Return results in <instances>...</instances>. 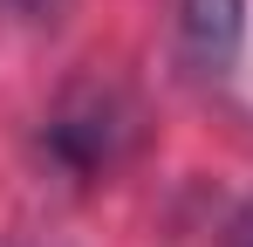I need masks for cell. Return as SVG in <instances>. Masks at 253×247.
I'll return each mask as SVG.
<instances>
[{
  "label": "cell",
  "instance_id": "3957f363",
  "mask_svg": "<svg viewBox=\"0 0 253 247\" xmlns=\"http://www.w3.org/2000/svg\"><path fill=\"white\" fill-rule=\"evenodd\" d=\"M0 7H7V14H35L42 0H0Z\"/></svg>",
  "mask_w": 253,
  "mask_h": 247
},
{
  "label": "cell",
  "instance_id": "6da1fadb",
  "mask_svg": "<svg viewBox=\"0 0 253 247\" xmlns=\"http://www.w3.org/2000/svg\"><path fill=\"white\" fill-rule=\"evenodd\" d=\"M247 48V0H178V55L199 76H226Z\"/></svg>",
  "mask_w": 253,
  "mask_h": 247
},
{
  "label": "cell",
  "instance_id": "7a4b0ae2",
  "mask_svg": "<svg viewBox=\"0 0 253 247\" xmlns=\"http://www.w3.org/2000/svg\"><path fill=\"white\" fill-rule=\"evenodd\" d=\"M219 247H253V192L240 206H233V220H226V234H219Z\"/></svg>",
  "mask_w": 253,
  "mask_h": 247
}]
</instances>
